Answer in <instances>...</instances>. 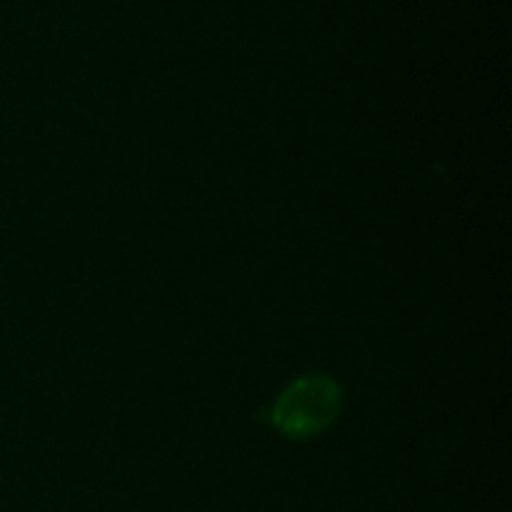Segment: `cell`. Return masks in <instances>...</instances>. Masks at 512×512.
<instances>
[{"instance_id":"1","label":"cell","mask_w":512,"mask_h":512,"mask_svg":"<svg viewBox=\"0 0 512 512\" xmlns=\"http://www.w3.org/2000/svg\"><path fill=\"white\" fill-rule=\"evenodd\" d=\"M343 390L330 375H303L273 400L265 420L290 440H308L338 418Z\"/></svg>"}]
</instances>
